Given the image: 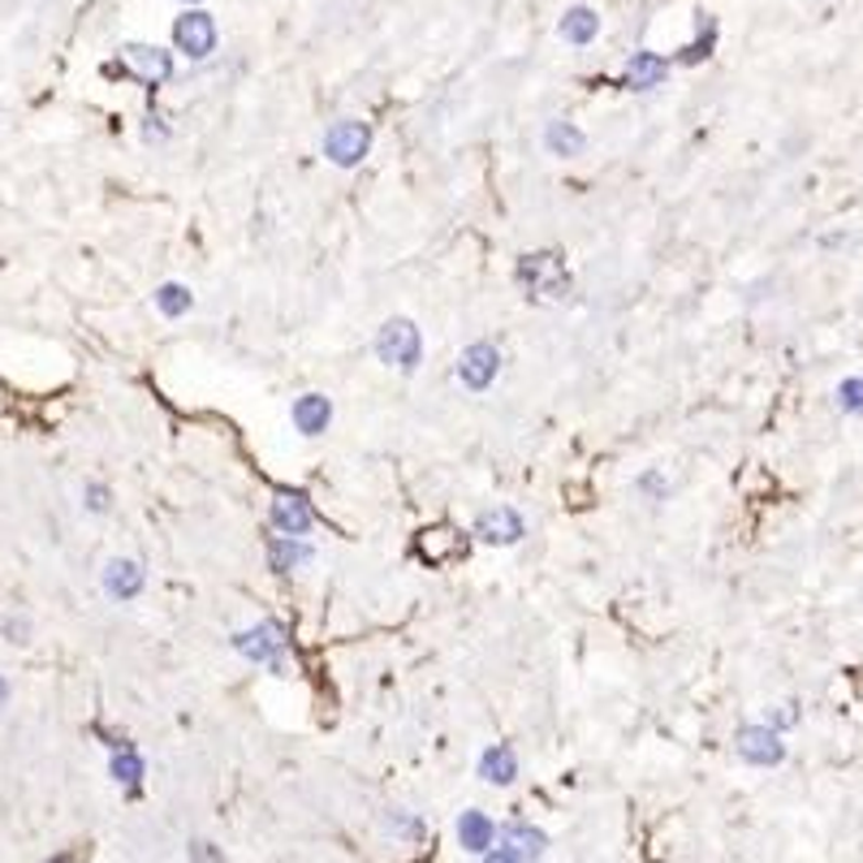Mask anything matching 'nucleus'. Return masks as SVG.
Masks as SVG:
<instances>
[{"instance_id": "obj_1", "label": "nucleus", "mask_w": 863, "mask_h": 863, "mask_svg": "<svg viewBox=\"0 0 863 863\" xmlns=\"http://www.w3.org/2000/svg\"><path fill=\"white\" fill-rule=\"evenodd\" d=\"M518 285L536 299H561L570 290V272H565V259L558 251H540V255H522L518 259Z\"/></svg>"}, {"instance_id": "obj_2", "label": "nucleus", "mask_w": 863, "mask_h": 863, "mask_svg": "<svg viewBox=\"0 0 863 863\" xmlns=\"http://www.w3.org/2000/svg\"><path fill=\"white\" fill-rule=\"evenodd\" d=\"M544 833L536 824L509 820L506 829H497V842L484 851V863H536L544 855Z\"/></svg>"}, {"instance_id": "obj_3", "label": "nucleus", "mask_w": 863, "mask_h": 863, "mask_svg": "<svg viewBox=\"0 0 863 863\" xmlns=\"http://www.w3.org/2000/svg\"><path fill=\"white\" fill-rule=\"evenodd\" d=\"M376 355L385 358L389 367L414 371V367H419V355H423V337H419V328L410 324L407 315H398V320H389V324L380 328V337H376Z\"/></svg>"}, {"instance_id": "obj_4", "label": "nucleus", "mask_w": 863, "mask_h": 863, "mask_svg": "<svg viewBox=\"0 0 863 863\" xmlns=\"http://www.w3.org/2000/svg\"><path fill=\"white\" fill-rule=\"evenodd\" d=\"M234 648L242 652L247 660L255 665H268V669H285V630L277 626V622H259L251 630H242L238 639H234Z\"/></svg>"}, {"instance_id": "obj_5", "label": "nucleus", "mask_w": 863, "mask_h": 863, "mask_svg": "<svg viewBox=\"0 0 863 863\" xmlns=\"http://www.w3.org/2000/svg\"><path fill=\"white\" fill-rule=\"evenodd\" d=\"M371 152V130L363 121H337L328 134H324V155L337 164V169H355L363 155Z\"/></svg>"}, {"instance_id": "obj_6", "label": "nucleus", "mask_w": 863, "mask_h": 863, "mask_svg": "<svg viewBox=\"0 0 863 863\" xmlns=\"http://www.w3.org/2000/svg\"><path fill=\"white\" fill-rule=\"evenodd\" d=\"M497 371H501V355H497L493 342H475V346H466L462 358H457V376H462V385L475 389V393L488 389Z\"/></svg>"}, {"instance_id": "obj_7", "label": "nucleus", "mask_w": 863, "mask_h": 863, "mask_svg": "<svg viewBox=\"0 0 863 863\" xmlns=\"http://www.w3.org/2000/svg\"><path fill=\"white\" fill-rule=\"evenodd\" d=\"M121 61H126V69H130L134 78H143L148 87H160V83L173 78V56L152 48V44H126V48H121Z\"/></svg>"}, {"instance_id": "obj_8", "label": "nucleus", "mask_w": 863, "mask_h": 863, "mask_svg": "<svg viewBox=\"0 0 863 863\" xmlns=\"http://www.w3.org/2000/svg\"><path fill=\"white\" fill-rule=\"evenodd\" d=\"M738 756L747 764H781L786 760V743H781V734L777 730H768V725H747V730H738Z\"/></svg>"}, {"instance_id": "obj_9", "label": "nucleus", "mask_w": 863, "mask_h": 863, "mask_svg": "<svg viewBox=\"0 0 863 863\" xmlns=\"http://www.w3.org/2000/svg\"><path fill=\"white\" fill-rule=\"evenodd\" d=\"M475 536L488 540V544H518V540L527 536V527H522V514L514 506H497V509H484V514H479Z\"/></svg>"}, {"instance_id": "obj_10", "label": "nucleus", "mask_w": 863, "mask_h": 863, "mask_svg": "<svg viewBox=\"0 0 863 863\" xmlns=\"http://www.w3.org/2000/svg\"><path fill=\"white\" fill-rule=\"evenodd\" d=\"M173 40H177V48L186 52V56L204 61L207 52L216 48V26H212V18H207V13H186V18H177Z\"/></svg>"}, {"instance_id": "obj_11", "label": "nucleus", "mask_w": 863, "mask_h": 863, "mask_svg": "<svg viewBox=\"0 0 863 863\" xmlns=\"http://www.w3.org/2000/svg\"><path fill=\"white\" fill-rule=\"evenodd\" d=\"M311 522H315V514H311L303 497H294V493H277L272 497V527L281 536H306Z\"/></svg>"}, {"instance_id": "obj_12", "label": "nucleus", "mask_w": 863, "mask_h": 863, "mask_svg": "<svg viewBox=\"0 0 863 863\" xmlns=\"http://www.w3.org/2000/svg\"><path fill=\"white\" fill-rule=\"evenodd\" d=\"M104 592H108L112 601H134V596L143 592V565L130 558L108 561V570H104Z\"/></svg>"}, {"instance_id": "obj_13", "label": "nucleus", "mask_w": 863, "mask_h": 863, "mask_svg": "<svg viewBox=\"0 0 863 863\" xmlns=\"http://www.w3.org/2000/svg\"><path fill=\"white\" fill-rule=\"evenodd\" d=\"M328 423H333V402H328L324 393H303V398L294 402V428H299L303 436L328 432Z\"/></svg>"}, {"instance_id": "obj_14", "label": "nucleus", "mask_w": 863, "mask_h": 863, "mask_svg": "<svg viewBox=\"0 0 863 863\" xmlns=\"http://www.w3.org/2000/svg\"><path fill=\"white\" fill-rule=\"evenodd\" d=\"M665 74H669V65L660 61L657 52H635L630 65H626V74H622V83H626L630 91H648V87H660Z\"/></svg>"}, {"instance_id": "obj_15", "label": "nucleus", "mask_w": 863, "mask_h": 863, "mask_svg": "<svg viewBox=\"0 0 863 863\" xmlns=\"http://www.w3.org/2000/svg\"><path fill=\"white\" fill-rule=\"evenodd\" d=\"M457 842L471 851V855H484L493 842H497V824L484 812H466L457 820Z\"/></svg>"}, {"instance_id": "obj_16", "label": "nucleus", "mask_w": 863, "mask_h": 863, "mask_svg": "<svg viewBox=\"0 0 863 863\" xmlns=\"http://www.w3.org/2000/svg\"><path fill=\"white\" fill-rule=\"evenodd\" d=\"M479 777H484L488 786H509V781L518 777V756L509 752L506 743H501V747H488V752L479 756Z\"/></svg>"}, {"instance_id": "obj_17", "label": "nucleus", "mask_w": 863, "mask_h": 863, "mask_svg": "<svg viewBox=\"0 0 863 863\" xmlns=\"http://www.w3.org/2000/svg\"><path fill=\"white\" fill-rule=\"evenodd\" d=\"M268 561H272L277 574H290L294 565L311 561V549L303 544V536H277V540L268 544Z\"/></svg>"}, {"instance_id": "obj_18", "label": "nucleus", "mask_w": 863, "mask_h": 863, "mask_svg": "<svg viewBox=\"0 0 863 863\" xmlns=\"http://www.w3.org/2000/svg\"><path fill=\"white\" fill-rule=\"evenodd\" d=\"M596 31H601V18H596L587 4H579V9H570V13L561 18V35H565L570 44H592Z\"/></svg>"}, {"instance_id": "obj_19", "label": "nucleus", "mask_w": 863, "mask_h": 863, "mask_svg": "<svg viewBox=\"0 0 863 863\" xmlns=\"http://www.w3.org/2000/svg\"><path fill=\"white\" fill-rule=\"evenodd\" d=\"M466 553V540L450 531V527H436V531H423V558L432 561H450V558H462Z\"/></svg>"}, {"instance_id": "obj_20", "label": "nucleus", "mask_w": 863, "mask_h": 863, "mask_svg": "<svg viewBox=\"0 0 863 863\" xmlns=\"http://www.w3.org/2000/svg\"><path fill=\"white\" fill-rule=\"evenodd\" d=\"M544 143H549V152L553 155H579L587 148L583 130H574L570 121H549V126H544Z\"/></svg>"}, {"instance_id": "obj_21", "label": "nucleus", "mask_w": 863, "mask_h": 863, "mask_svg": "<svg viewBox=\"0 0 863 863\" xmlns=\"http://www.w3.org/2000/svg\"><path fill=\"white\" fill-rule=\"evenodd\" d=\"M155 306H160L164 315H173V320H177V315H186V311H191V290H186V285H177V281H169V285H160V290H155Z\"/></svg>"}, {"instance_id": "obj_22", "label": "nucleus", "mask_w": 863, "mask_h": 863, "mask_svg": "<svg viewBox=\"0 0 863 863\" xmlns=\"http://www.w3.org/2000/svg\"><path fill=\"white\" fill-rule=\"evenodd\" d=\"M112 777L117 781H126L130 790L139 786V777H143V760L130 752V747H121V756H112Z\"/></svg>"}, {"instance_id": "obj_23", "label": "nucleus", "mask_w": 863, "mask_h": 863, "mask_svg": "<svg viewBox=\"0 0 863 863\" xmlns=\"http://www.w3.org/2000/svg\"><path fill=\"white\" fill-rule=\"evenodd\" d=\"M838 407L851 410V414H863V376L860 380H842V385H838Z\"/></svg>"}, {"instance_id": "obj_24", "label": "nucleus", "mask_w": 863, "mask_h": 863, "mask_svg": "<svg viewBox=\"0 0 863 863\" xmlns=\"http://www.w3.org/2000/svg\"><path fill=\"white\" fill-rule=\"evenodd\" d=\"M712 40H716V26H712L709 18H704V22H700V40L682 52V61H704V56H709V48H712Z\"/></svg>"}, {"instance_id": "obj_25", "label": "nucleus", "mask_w": 863, "mask_h": 863, "mask_svg": "<svg viewBox=\"0 0 863 863\" xmlns=\"http://www.w3.org/2000/svg\"><path fill=\"white\" fill-rule=\"evenodd\" d=\"M389 833H402V838H419V820H410V816H389Z\"/></svg>"}, {"instance_id": "obj_26", "label": "nucleus", "mask_w": 863, "mask_h": 863, "mask_svg": "<svg viewBox=\"0 0 863 863\" xmlns=\"http://www.w3.org/2000/svg\"><path fill=\"white\" fill-rule=\"evenodd\" d=\"M87 497H91L87 506L96 509V514H104V509H108V488H100V484H87Z\"/></svg>"}, {"instance_id": "obj_27", "label": "nucleus", "mask_w": 863, "mask_h": 863, "mask_svg": "<svg viewBox=\"0 0 863 863\" xmlns=\"http://www.w3.org/2000/svg\"><path fill=\"white\" fill-rule=\"evenodd\" d=\"M191 855H195V863H216V860H220V855L212 851V842H195V846H191Z\"/></svg>"}, {"instance_id": "obj_28", "label": "nucleus", "mask_w": 863, "mask_h": 863, "mask_svg": "<svg viewBox=\"0 0 863 863\" xmlns=\"http://www.w3.org/2000/svg\"><path fill=\"white\" fill-rule=\"evenodd\" d=\"M4 695H9V682H4V678H0V704H4Z\"/></svg>"}, {"instance_id": "obj_29", "label": "nucleus", "mask_w": 863, "mask_h": 863, "mask_svg": "<svg viewBox=\"0 0 863 863\" xmlns=\"http://www.w3.org/2000/svg\"><path fill=\"white\" fill-rule=\"evenodd\" d=\"M56 863H69V855H61V860H56Z\"/></svg>"}]
</instances>
